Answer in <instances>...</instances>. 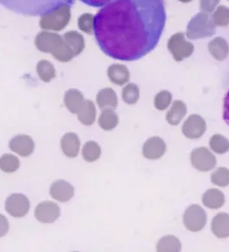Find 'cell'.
Wrapping results in <instances>:
<instances>
[{"mask_svg":"<svg viewBox=\"0 0 229 252\" xmlns=\"http://www.w3.org/2000/svg\"><path fill=\"white\" fill-rule=\"evenodd\" d=\"M211 229L215 235L219 239H226L229 237V215L220 213L213 219Z\"/></svg>","mask_w":229,"mask_h":252,"instance_id":"obj_14","label":"cell"},{"mask_svg":"<svg viewBox=\"0 0 229 252\" xmlns=\"http://www.w3.org/2000/svg\"><path fill=\"white\" fill-rule=\"evenodd\" d=\"M209 51L213 58L220 62L224 61L229 53V46L226 39L223 37L214 38L209 43Z\"/></svg>","mask_w":229,"mask_h":252,"instance_id":"obj_16","label":"cell"},{"mask_svg":"<svg viewBox=\"0 0 229 252\" xmlns=\"http://www.w3.org/2000/svg\"></svg>","mask_w":229,"mask_h":252,"instance_id":"obj_37","label":"cell"},{"mask_svg":"<svg viewBox=\"0 0 229 252\" xmlns=\"http://www.w3.org/2000/svg\"><path fill=\"white\" fill-rule=\"evenodd\" d=\"M80 1L91 7H103L114 0H80Z\"/></svg>","mask_w":229,"mask_h":252,"instance_id":"obj_33","label":"cell"},{"mask_svg":"<svg viewBox=\"0 0 229 252\" xmlns=\"http://www.w3.org/2000/svg\"><path fill=\"white\" fill-rule=\"evenodd\" d=\"M78 119L85 126L93 125L96 120L97 111L95 104L91 100H86L81 109L77 113Z\"/></svg>","mask_w":229,"mask_h":252,"instance_id":"obj_21","label":"cell"},{"mask_svg":"<svg viewBox=\"0 0 229 252\" xmlns=\"http://www.w3.org/2000/svg\"><path fill=\"white\" fill-rule=\"evenodd\" d=\"M187 113V107L181 100H176L166 115V121L172 126H177Z\"/></svg>","mask_w":229,"mask_h":252,"instance_id":"obj_20","label":"cell"},{"mask_svg":"<svg viewBox=\"0 0 229 252\" xmlns=\"http://www.w3.org/2000/svg\"><path fill=\"white\" fill-rule=\"evenodd\" d=\"M223 119L225 121V123L229 125V91L227 93L226 96L224 98V106H223Z\"/></svg>","mask_w":229,"mask_h":252,"instance_id":"obj_35","label":"cell"},{"mask_svg":"<svg viewBox=\"0 0 229 252\" xmlns=\"http://www.w3.org/2000/svg\"><path fill=\"white\" fill-rule=\"evenodd\" d=\"M9 227L10 225L6 217L3 215H0V238L6 235L7 232L9 231Z\"/></svg>","mask_w":229,"mask_h":252,"instance_id":"obj_34","label":"cell"},{"mask_svg":"<svg viewBox=\"0 0 229 252\" xmlns=\"http://www.w3.org/2000/svg\"><path fill=\"white\" fill-rule=\"evenodd\" d=\"M97 102L100 109L103 110L116 109L118 104L116 92L110 88L101 90L97 95Z\"/></svg>","mask_w":229,"mask_h":252,"instance_id":"obj_17","label":"cell"},{"mask_svg":"<svg viewBox=\"0 0 229 252\" xmlns=\"http://www.w3.org/2000/svg\"><path fill=\"white\" fill-rule=\"evenodd\" d=\"M20 167L18 158L12 154H3L0 158V170L5 173H12Z\"/></svg>","mask_w":229,"mask_h":252,"instance_id":"obj_25","label":"cell"},{"mask_svg":"<svg viewBox=\"0 0 229 252\" xmlns=\"http://www.w3.org/2000/svg\"><path fill=\"white\" fill-rule=\"evenodd\" d=\"M213 184L219 187H226L229 184V170L225 167H220L211 175Z\"/></svg>","mask_w":229,"mask_h":252,"instance_id":"obj_30","label":"cell"},{"mask_svg":"<svg viewBox=\"0 0 229 252\" xmlns=\"http://www.w3.org/2000/svg\"><path fill=\"white\" fill-rule=\"evenodd\" d=\"M9 147L21 157H29L34 152V140L27 134H18L10 140Z\"/></svg>","mask_w":229,"mask_h":252,"instance_id":"obj_10","label":"cell"},{"mask_svg":"<svg viewBox=\"0 0 229 252\" xmlns=\"http://www.w3.org/2000/svg\"><path fill=\"white\" fill-rule=\"evenodd\" d=\"M4 206L5 211L10 216L15 218H22L30 211L31 202L24 194H13L7 198Z\"/></svg>","mask_w":229,"mask_h":252,"instance_id":"obj_7","label":"cell"},{"mask_svg":"<svg viewBox=\"0 0 229 252\" xmlns=\"http://www.w3.org/2000/svg\"><path fill=\"white\" fill-rule=\"evenodd\" d=\"M213 22L216 26L227 27L229 25V8L225 5H220L216 7V10L213 11Z\"/></svg>","mask_w":229,"mask_h":252,"instance_id":"obj_27","label":"cell"},{"mask_svg":"<svg viewBox=\"0 0 229 252\" xmlns=\"http://www.w3.org/2000/svg\"><path fill=\"white\" fill-rule=\"evenodd\" d=\"M119 118L114 109H104L101 113L98 119V124L102 129L110 131L118 125Z\"/></svg>","mask_w":229,"mask_h":252,"instance_id":"obj_22","label":"cell"},{"mask_svg":"<svg viewBox=\"0 0 229 252\" xmlns=\"http://www.w3.org/2000/svg\"><path fill=\"white\" fill-rule=\"evenodd\" d=\"M166 151V145L164 140L158 136L152 137L144 143L142 153L144 157L151 160L161 158Z\"/></svg>","mask_w":229,"mask_h":252,"instance_id":"obj_11","label":"cell"},{"mask_svg":"<svg viewBox=\"0 0 229 252\" xmlns=\"http://www.w3.org/2000/svg\"><path fill=\"white\" fill-rule=\"evenodd\" d=\"M202 203L210 209L222 208L225 202V196L222 191L216 189H210L206 191L202 198Z\"/></svg>","mask_w":229,"mask_h":252,"instance_id":"obj_18","label":"cell"},{"mask_svg":"<svg viewBox=\"0 0 229 252\" xmlns=\"http://www.w3.org/2000/svg\"><path fill=\"white\" fill-rule=\"evenodd\" d=\"M184 223L185 227L189 231L199 232L205 226L207 223V214L199 205H192L185 210Z\"/></svg>","mask_w":229,"mask_h":252,"instance_id":"obj_5","label":"cell"},{"mask_svg":"<svg viewBox=\"0 0 229 252\" xmlns=\"http://www.w3.org/2000/svg\"><path fill=\"white\" fill-rule=\"evenodd\" d=\"M191 160L193 167L199 171H209L216 165V158L206 147H198L192 151Z\"/></svg>","mask_w":229,"mask_h":252,"instance_id":"obj_6","label":"cell"},{"mask_svg":"<svg viewBox=\"0 0 229 252\" xmlns=\"http://www.w3.org/2000/svg\"><path fill=\"white\" fill-rule=\"evenodd\" d=\"M49 194L53 199L61 202H66L72 199L74 194V189L72 184H69L64 180H58L53 183L50 189Z\"/></svg>","mask_w":229,"mask_h":252,"instance_id":"obj_12","label":"cell"},{"mask_svg":"<svg viewBox=\"0 0 229 252\" xmlns=\"http://www.w3.org/2000/svg\"><path fill=\"white\" fill-rule=\"evenodd\" d=\"M209 146L216 154H226L229 151V140L222 134H215L209 140Z\"/></svg>","mask_w":229,"mask_h":252,"instance_id":"obj_26","label":"cell"},{"mask_svg":"<svg viewBox=\"0 0 229 252\" xmlns=\"http://www.w3.org/2000/svg\"><path fill=\"white\" fill-rule=\"evenodd\" d=\"M181 250V243L174 236L163 237L157 244V251L160 252H178Z\"/></svg>","mask_w":229,"mask_h":252,"instance_id":"obj_23","label":"cell"},{"mask_svg":"<svg viewBox=\"0 0 229 252\" xmlns=\"http://www.w3.org/2000/svg\"><path fill=\"white\" fill-rule=\"evenodd\" d=\"M178 1H180L182 3H189V2H192V0H178Z\"/></svg>","mask_w":229,"mask_h":252,"instance_id":"obj_36","label":"cell"},{"mask_svg":"<svg viewBox=\"0 0 229 252\" xmlns=\"http://www.w3.org/2000/svg\"><path fill=\"white\" fill-rule=\"evenodd\" d=\"M165 22L164 0H114L94 17L93 31L107 56L133 62L156 48Z\"/></svg>","mask_w":229,"mask_h":252,"instance_id":"obj_1","label":"cell"},{"mask_svg":"<svg viewBox=\"0 0 229 252\" xmlns=\"http://www.w3.org/2000/svg\"><path fill=\"white\" fill-rule=\"evenodd\" d=\"M171 99L172 95L170 92L167 91H161L155 95L154 106L159 110H164L171 104Z\"/></svg>","mask_w":229,"mask_h":252,"instance_id":"obj_31","label":"cell"},{"mask_svg":"<svg viewBox=\"0 0 229 252\" xmlns=\"http://www.w3.org/2000/svg\"><path fill=\"white\" fill-rule=\"evenodd\" d=\"M167 48L176 62L189 58L194 52V45L186 41L185 34L180 32L171 35L168 41Z\"/></svg>","mask_w":229,"mask_h":252,"instance_id":"obj_4","label":"cell"},{"mask_svg":"<svg viewBox=\"0 0 229 252\" xmlns=\"http://www.w3.org/2000/svg\"><path fill=\"white\" fill-rule=\"evenodd\" d=\"M61 208L58 204L53 201H43L36 206L34 210V217L38 221L45 224H50L60 217Z\"/></svg>","mask_w":229,"mask_h":252,"instance_id":"obj_8","label":"cell"},{"mask_svg":"<svg viewBox=\"0 0 229 252\" xmlns=\"http://www.w3.org/2000/svg\"><path fill=\"white\" fill-rule=\"evenodd\" d=\"M101 153L99 145L93 140L86 142L82 148L83 158L89 163L98 160L101 156Z\"/></svg>","mask_w":229,"mask_h":252,"instance_id":"obj_24","label":"cell"},{"mask_svg":"<svg viewBox=\"0 0 229 252\" xmlns=\"http://www.w3.org/2000/svg\"><path fill=\"white\" fill-rule=\"evenodd\" d=\"M61 147L66 157L74 158L79 155L80 148L79 136L74 133H65L61 140Z\"/></svg>","mask_w":229,"mask_h":252,"instance_id":"obj_13","label":"cell"},{"mask_svg":"<svg viewBox=\"0 0 229 252\" xmlns=\"http://www.w3.org/2000/svg\"><path fill=\"white\" fill-rule=\"evenodd\" d=\"M108 76L111 82L115 85H123L129 82L130 73L125 65L115 64L108 69Z\"/></svg>","mask_w":229,"mask_h":252,"instance_id":"obj_19","label":"cell"},{"mask_svg":"<svg viewBox=\"0 0 229 252\" xmlns=\"http://www.w3.org/2000/svg\"><path fill=\"white\" fill-rule=\"evenodd\" d=\"M206 123L202 117L198 115H192L185 121L182 131L185 136L191 140H196L205 133Z\"/></svg>","mask_w":229,"mask_h":252,"instance_id":"obj_9","label":"cell"},{"mask_svg":"<svg viewBox=\"0 0 229 252\" xmlns=\"http://www.w3.org/2000/svg\"><path fill=\"white\" fill-rule=\"evenodd\" d=\"M75 0H0V4L12 12L26 17H43L71 7Z\"/></svg>","mask_w":229,"mask_h":252,"instance_id":"obj_2","label":"cell"},{"mask_svg":"<svg viewBox=\"0 0 229 252\" xmlns=\"http://www.w3.org/2000/svg\"><path fill=\"white\" fill-rule=\"evenodd\" d=\"M220 0H200V9L202 12L210 13L216 10Z\"/></svg>","mask_w":229,"mask_h":252,"instance_id":"obj_32","label":"cell"},{"mask_svg":"<svg viewBox=\"0 0 229 252\" xmlns=\"http://www.w3.org/2000/svg\"><path fill=\"white\" fill-rule=\"evenodd\" d=\"M37 72L39 77L44 82H49L52 79L55 77V71L54 66L46 61H42L38 63Z\"/></svg>","mask_w":229,"mask_h":252,"instance_id":"obj_29","label":"cell"},{"mask_svg":"<svg viewBox=\"0 0 229 252\" xmlns=\"http://www.w3.org/2000/svg\"><path fill=\"white\" fill-rule=\"evenodd\" d=\"M216 24L212 17L206 12H199L190 21L186 35L190 40H199L211 37L216 33Z\"/></svg>","mask_w":229,"mask_h":252,"instance_id":"obj_3","label":"cell"},{"mask_svg":"<svg viewBox=\"0 0 229 252\" xmlns=\"http://www.w3.org/2000/svg\"><path fill=\"white\" fill-rule=\"evenodd\" d=\"M123 99L128 104H134L140 98V90L134 84H129L123 90Z\"/></svg>","mask_w":229,"mask_h":252,"instance_id":"obj_28","label":"cell"},{"mask_svg":"<svg viewBox=\"0 0 229 252\" xmlns=\"http://www.w3.org/2000/svg\"><path fill=\"white\" fill-rule=\"evenodd\" d=\"M85 101L86 100L84 99L82 93L78 90L72 89L65 92L64 102L66 109L72 114H77L79 112L84 105Z\"/></svg>","mask_w":229,"mask_h":252,"instance_id":"obj_15","label":"cell"}]
</instances>
